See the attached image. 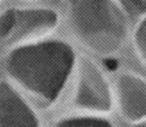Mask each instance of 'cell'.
Returning a JSON list of instances; mask_svg holds the SVG:
<instances>
[{"instance_id":"obj_1","label":"cell","mask_w":146,"mask_h":127,"mask_svg":"<svg viewBox=\"0 0 146 127\" xmlns=\"http://www.w3.org/2000/svg\"><path fill=\"white\" fill-rule=\"evenodd\" d=\"M77 60L72 47L66 42L38 41L10 50L4 65L17 86L50 101L67 85Z\"/></svg>"},{"instance_id":"obj_2","label":"cell","mask_w":146,"mask_h":127,"mask_svg":"<svg viewBox=\"0 0 146 127\" xmlns=\"http://www.w3.org/2000/svg\"><path fill=\"white\" fill-rule=\"evenodd\" d=\"M77 28L81 43L101 56L117 53L127 36L121 13L108 0H87L79 11Z\"/></svg>"},{"instance_id":"obj_3","label":"cell","mask_w":146,"mask_h":127,"mask_svg":"<svg viewBox=\"0 0 146 127\" xmlns=\"http://www.w3.org/2000/svg\"><path fill=\"white\" fill-rule=\"evenodd\" d=\"M74 99L80 107L105 112L113 103V92L104 72L94 61L78 57L74 72Z\"/></svg>"},{"instance_id":"obj_4","label":"cell","mask_w":146,"mask_h":127,"mask_svg":"<svg viewBox=\"0 0 146 127\" xmlns=\"http://www.w3.org/2000/svg\"><path fill=\"white\" fill-rule=\"evenodd\" d=\"M56 23L54 14L47 12H29L15 16L11 30L4 38L2 43L8 49L38 42L53 28Z\"/></svg>"},{"instance_id":"obj_5","label":"cell","mask_w":146,"mask_h":127,"mask_svg":"<svg viewBox=\"0 0 146 127\" xmlns=\"http://www.w3.org/2000/svg\"><path fill=\"white\" fill-rule=\"evenodd\" d=\"M115 95L122 114L139 122L146 119V80L137 74L125 72L115 83Z\"/></svg>"},{"instance_id":"obj_6","label":"cell","mask_w":146,"mask_h":127,"mask_svg":"<svg viewBox=\"0 0 146 127\" xmlns=\"http://www.w3.org/2000/svg\"><path fill=\"white\" fill-rule=\"evenodd\" d=\"M134 43L139 56L146 63V19L137 29Z\"/></svg>"},{"instance_id":"obj_7","label":"cell","mask_w":146,"mask_h":127,"mask_svg":"<svg viewBox=\"0 0 146 127\" xmlns=\"http://www.w3.org/2000/svg\"><path fill=\"white\" fill-rule=\"evenodd\" d=\"M58 127H111V126L104 120L80 119L64 122Z\"/></svg>"},{"instance_id":"obj_8","label":"cell","mask_w":146,"mask_h":127,"mask_svg":"<svg viewBox=\"0 0 146 127\" xmlns=\"http://www.w3.org/2000/svg\"><path fill=\"white\" fill-rule=\"evenodd\" d=\"M125 11L134 16L146 13V0H121Z\"/></svg>"},{"instance_id":"obj_9","label":"cell","mask_w":146,"mask_h":127,"mask_svg":"<svg viewBox=\"0 0 146 127\" xmlns=\"http://www.w3.org/2000/svg\"><path fill=\"white\" fill-rule=\"evenodd\" d=\"M135 127H146V119L139 122V123L137 124Z\"/></svg>"}]
</instances>
